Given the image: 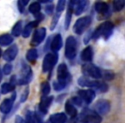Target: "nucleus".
<instances>
[{
  "label": "nucleus",
  "mask_w": 125,
  "mask_h": 123,
  "mask_svg": "<svg viewBox=\"0 0 125 123\" xmlns=\"http://www.w3.org/2000/svg\"><path fill=\"white\" fill-rule=\"evenodd\" d=\"M58 60V55L57 52H49L45 55L42 63V71L44 73L50 72L52 70Z\"/></svg>",
  "instance_id": "obj_5"
},
{
  "label": "nucleus",
  "mask_w": 125,
  "mask_h": 123,
  "mask_svg": "<svg viewBox=\"0 0 125 123\" xmlns=\"http://www.w3.org/2000/svg\"><path fill=\"white\" fill-rule=\"evenodd\" d=\"M49 121L51 123H65L67 121V116L63 113H57L52 114Z\"/></svg>",
  "instance_id": "obj_21"
},
{
  "label": "nucleus",
  "mask_w": 125,
  "mask_h": 123,
  "mask_svg": "<svg viewBox=\"0 0 125 123\" xmlns=\"http://www.w3.org/2000/svg\"><path fill=\"white\" fill-rule=\"evenodd\" d=\"M114 25L111 21H104L101 25H99L95 31L92 33V38L94 39H98L100 37H103L104 39H108L112 34Z\"/></svg>",
  "instance_id": "obj_2"
},
{
  "label": "nucleus",
  "mask_w": 125,
  "mask_h": 123,
  "mask_svg": "<svg viewBox=\"0 0 125 123\" xmlns=\"http://www.w3.org/2000/svg\"><path fill=\"white\" fill-rule=\"evenodd\" d=\"M13 40L14 38H13L12 35L9 34V33L0 35V45H2V46H7V45H10Z\"/></svg>",
  "instance_id": "obj_25"
},
{
  "label": "nucleus",
  "mask_w": 125,
  "mask_h": 123,
  "mask_svg": "<svg viewBox=\"0 0 125 123\" xmlns=\"http://www.w3.org/2000/svg\"><path fill=\"white\" fill-rule=\"evenodd\" d=\"M21 32H22V21H18L14 25V27H13L11 33H12L13 36L18 37V36H20V34H21Z\"/></svg>",
  "instance_id": "obj_27"
},
{
  "label": "nucleus",
  "mask_w": 125,
  "mask_h": 123,
  "mask_svg": "<svg viewBox=\"0 0 125 123\" xmlns=\"http://www.w3.org/2000/svg\"><path fill=\"white\" fill-rule=\"evenodd\" d=\"M78 84L82 87H88V88H94L100 92H106L109 89V86L106 83L99 80H89L87 77H81L78 80Z\"/></svg>",
  "instance_id": "obj_3"
},
{
  "label": "nucleus",
  "mask_w": 125,
  "mask_h": 123,
  "mask_svg": "<svg viewBox=\"0 0 125 123\" xmlns=\"http://www.w3.org/2000/svg\"><path fill=\"white\" fill-rule=\"evenodd\" d=\"M95 92L94 90L91 89H87V90H80L78 91V97L82 99V101L83 103L87 104H89L94 101V99L95 98Z\"/></svg>",
  "instance_id": "obj_13"
},
{
  "label": "nucleus",
  "mask_w": 125,
  "mask_h": 123,
  "mask_svg": "<svg viewBox=\"0 0 125 123\" xmlns=\"http://www.w3.org/2000/svg\"><path fill=\"white\" fill-rule=\"evenodd\" d=\"M62 39L60 33H57L51 40L50 48L52 52H57L62 48Z\"/></svg>",
  "instance_id": "obj_17"
},
{
  "label": "nucleus",
  "mask_w": 125,
  "mask_h": 123,
  "mask_svg": "<svg viewBox=\"0 0 125 123\" xmlns=\"http://www.w3.org/2000/svg\"><path fill=\"white\" fill-rule=\"evenodd\" d=\"M15 123H24V120L20 115H16L15 119Z\"/></svg>",
  "instance_id": "obj_41"
},
{
  "label": "nucleus",
  "mask_w": 125,
  "mask_h": 123,
  "mask_svg": "<svg viewBox=\"0 0 125 123\" xmlns=\"http://www.w3.org/2000/svg\"><path fill=\"white\" fill-rule=\"evenodd\" d=\"M57 80L53 83V87L55 91H62L64 89L71 81V75L69 72L68 67L65 63H61L57 67Z\"/></svg>",
  "instance_id": "obj_1"
},
{
  "label": "nucleus",
  "mask_w": 125,
  "mask_h": 123,
  "mask_svg": "<svg viewBox=\"0 0 125 123\" xmlns=\"http://www.w3.org/2000/svg\"><path fill=\"white\" fill-rule=\"evenodd\" d=\"M34 16V17H35V21H38V22H40L41 21H43L44 20V15H42L41 13H37V14H35V15H33Z\"/></svg>",
  "instance_id": "obj_39"
},
{
  "label": "nucleus",
  "mask_w": 125,
  "mask_h": 123,
  "mask_svg": "<svg viewBox=\"0 0 125 123\" xmlns=\"http://www.w3.org/2000/svg\"><path fill=\"white\" fill-rule=\"evenodd\" d=\"M16 77L12 76L10 80L9 83H4L1 86V93L2 94H7L10 92H13L15 90V87H16Z\"/></svg>",
  "instance_id": "obj_18"
},
{
  "label": "nucleus",
  "mask_w": 125,
  "mask_h": 123,
  "mask_svg": "<svg viewBox=\"0 0 125 123\" xmlns=\"http://www.w3.org/2000/svg\"><path fill=\"white\" fill-rule=\"evenodd\" d=\"M45 9V13H46L47 15H52L53 9H54V5L52 4H48V5H46Z\"/></svg>",
  "instance_id": "obj_37"
},
{
  "label": "nucleus",
  "mask_w": 125,
  "mask_h": 123,
  "mask_svg": "<svg viewBox=\"0 0 125 123\" xmlns=\"http://www.w3.org/2000/svg\"><path fill=\"white\" fill-rule=\"evenodd\" d=\"M111 109V104L108 100L100 99L94 106V110L100 115V114H106Z\"/></svg>",
  "instance_id": "obj_10"
},
{
  "label": "nucleus",
  "mask_w": 125,
  "mask_h": 123,
  "mask_svg": "<svg viewBox=\"0 0 125 123\" xmlns=\"http://www.w3.org/2000/svg\"><path fill=\"white\" fill-rule=\"evenodd\" d=\"M1 56H2V50H1V49H0V57H1Z\"/></svg>",
  "instance_id": "obj_43"
},
{
  "label": "nucleus",
  "mask_w": 125,
  "mask_h": 123,
  "mask_svg": "<svg viewBox=\"0 0 125 123\" xmlns=\"http://www.w3.org/2000/svg\"><path fill=\"white\" fill-rule=\"evenodd\" d=\"M28 4V1H23V0H20L18 1L17 4H18V9H19V11L21 13H23L25 9V6Z\"/></svg>",
  "instance_id": "obj_34"
},
{
  "label": "nucleus",
  "mask_w": 125,
  "mask_h": 123,
  "mask_svg": "<svg viewBox=\"0 0 125 123\" xmlns=\"http://www.w3.org/2000/svg\"><path fill=\"white\" fill-rule=\"evenodd\" d=\"M17 54H18L17 45H13L4 52L3 57H4V60L7 61V62H11V61H13L15 58H16Z\"/></svg>",
  "instance_id": "obj_16"
},
{
  "label": "nucleus",
  "mask_w": 125,
  "mask_h": 123,
  "mask_svg": "<svg viewBox=\"0 0 125 123\" xmlns=\"http://www.w3.org/2000/svg\"><path fill=\"white\" fill-rule=\"evenodd\" d=\"M46 35V29L45 28H39L34 31L33 38L31 40V45L33 46H38L44 41Z\"/></svg>",
  "instance_id": "obj_11"
},
{
  "label": "nucleus",
  "mask_w": 125,
  "mask_h": 123,
  "mask_svg": "<svg viewBox=\"0 0 125 123\" xmlns=\"http://www.w3.org/2000/svg\"><path fill=\"white\" fill-rule=\"evenodd\" d=\"M77 52V42L74 36H69L65 43V57L70 60L75 57Z\"/></svg>",
  "instance_id": "obj_6"
},
{
  "label": "nucleus",
  "mask_w": 125,
  "mask_h": 123,
  "mask_svg": "<svg viewBox=\"0 0 125 123\" xmlns=\"http://www.w3.org/2000/svg\"><path fill=\"white\" fill-rule=\"evenodd\" d=\"M70 101L71 102V104H75V105H78V106H82V103H83V102L82 101V99H81L80 97H78V96L72 97V98L70 99Z\"/></svg>",
  "instance_id": "obj_36"
},
{
  "label": "nucleus",
  "mask_w": 125,
  "mask_h": 123,
  "mask_svg": "<svg viewBox=\"0 0 125 123\" xmlns=\"http://www.w3.org/2000/svg\"><path fill=\"white\" fill-rule=\"evenodd\" d=\"M16 92H14L10 98L4 99V100L2 102V104H0V112L3 113V114H4L10 112V110L12 109L13 104H14V102H15V100H16Z\"/></svg>",
  "instance_id": "obj_12"
},
{
  "label": "nucleus",
  "mask_w": 125,
  "mask_h": 123,
  "mask_svg": "<svg viewBox=\"0 0 125 123\" xmlns=\"http://www.w3.org/2000/svg\"><path fill=\"white\" fill-rule=\"evenodd\" d=\"M65 110L66 113L72 118H75L77 116V110L75 109V107L74 106V104H71L70 100H68L65 104Z\"/></svg>",
  "instance_id": "obj_24"
},
{
  "label": "nucleus",
  "mask_w": 125,
  "mask_h": 123,
  "mask_svg": "<svg viewBox=\"0 0 125 123\" xmlns=\"http://www.w3.org/2000/svg\"><path fill=\"white\" fill-rule=\"evenodd\" d=\"M39 22L36 21H31V22L28 23V24L25 26L24 29L22 30V37L23 38H28L29 37V35L31 34L32 31H33V29L34 28H36L37 26H38Z\"/></svg>",
  "instance_id": "obj_22"
},
{
  "label": "nucleus",
  "mask_w": 125,
  "mask_h": 123,
  "mask_svg": "<svg viewBox=\"0 0 125 123\" xmlns=\"http://www.w3.org/2000/svg\"><path fill=\"white\" fill-rule=\"evenodd\" d=\"M65 4H66V1L65 0H60L57 2V7H56V9H57V13H59L60 14L65 8Z\"/></svg>",
  "instance_id": "obj_32"
},
{
  "label": "nucleus",
  "mask_w": 125,
  "mask_h": 123,
  "mask_svg": "<svg viewBox=\"0 0 125 123\" xmlns=\"http://www.w3.org/2000/svg\"><path fill=\"white\" fill-rule=\"evenodd\" d=\"M12 68L13 67L10 63H6L4 66V68H3V72H4V74L6 75H10V74L11 73V71H12Z\"/></svg>",
  "instance_id": "obj_35"
},
{
  "label": "nucleus",
  "mask_w": 125,
  "mask_h": 123,
  "mask_svg": "<svg viewBox=\"0 0 125 123\" xmlns=\"http://www.w3.org/2000/svg\"><path fill=\"white\" fill-rule=\"evenodd\" d=\"M91 23H92V18L90 16H83L75 21L73 27L74 32L78 35L82 34L87 30V28L90 26Z\"/></svg>",
  "instance_id": "obj_8"
},
{
  "label": "nucleus",
  "mask_w": 125,
  "mask_h": 123,
  "mask_svg": "<svg viewBox=\"0 0 125 123\" xmlns=\"http://www.w3.org/2000/svg\"><path fill=\"white\" fill-rule=\"evenodd\" d=\"M40 88H41V93L42 96H47L51 92V86L50 84L47 81H44L40 85Z\"/></svg>",
  "instance_id": "obj_29"
},
{
  "label": "nucleus",
  "mask_w": 125,
  "mask_h": 123,
  "mask_svg": "<svg viewBox=\"0 0 125 123\" xmlns=\"http://www.w3.org/2000/svg\"><path fill=\"white\" fill-rule=\"evenodd\" d=\"M72 14H73V1H70L69 3L68 9H67L66 17H65V29H69L70 26L72 19Z\"/></svg>",
  "instance_id": "obj_23"
},
{
  "label": "nucleus",
  "mask_w": 125,
  "mask_h": 123,
  "mask_svg": "<svg viewBox=\"0 0 125 123\" xmlns=\"http://www.w3.org/2000/svg\"><path fill=\"white\" fill-rule=\"evenodd\" d=\"M52 100H53V97L52 96H42L41 100H40V103L39 104V109H40V113L42 114H46L47 112H48V108L51 106L52 103Z\"/></svg>",
  "instance_id": "obj_14"
},
{
  "label": "nucleus",
  "mask_w": 125,
  "mask_h": 123,
  "mask_svg": "<svg viewBox=\"0 0 125 123\" xmlns=\"http://www.w3.org/2000/svg\"><path fill=\"white\" fill-rule=\"evenodd\" d=\"M82 74L86 76L91 77L94 79L102 78V71L94 64L90 63H85L82 67Z\"/></svg>",
  "instance_id": "obj_7"
},
{
  "label": "nucleus",
  "mask_w": 125,
  "mask_h": 123,
  "mask_svg": "<svg viewBox=\"0 0 125 123\" xmlns=\"http://www.w3.org/2000/svg\"><path fill=\"white\" fill-rule=\"evenodd\" d=\"M28 93H29V89H28V88H26V90L24 91V92H23V94H21V103H23V102H25V101H26V99L28 98Z\"/></svg>",
  "instance_id": "obj_38"
},
{
  "label": "nucleus",
  "mask_w": 125,
  "mask_h": 123,
  "mask_svg": "<svg viewBox=\"0 0 125 123\" xmlns=\"http://www.w3.org/2000/svg\"><path fill=\"white\" fill-rule=\"evenodd\" d=\"M24 123H32V113L28 112L26 115V121H24Z\"/></svg>",
  "instance_id": "obj_40"
},
{
  "label": "nucleus",
  "mask_w": 125,
  "mask_h": 123,
  "mask_svg": "<svg viewBox=\"0 0 125 123\" xmlns=\"http://www.w3.org/2000/svg\"><path fill=\"white\" fill-rule=\"evenodd\" d=\"M125 5V2L123 0H116V1H114L113 2V9L114 11H121L122 9H123Z\"/></svg>",
  "instance_id": "obj_30"
},
{
  "label": "nucleus",
  "mask_w": 125,
  "mask_h": 123,
  "mask_svg": "<svg viewBox=\"0 0 125 123\" xmlns=\"http://www.w3.org/2000/svg\"><path fill=\"white\" fill-rule=\"evenodd\" d=\"M59 18H60V14H59V13H56V14L53 16L52 24H51V28H50L51 30H54V29H55V28L57 27V22H58Z\"/></svg>",
  "instance_id": "obj_31"
},
{
  "label": "nucleus",
  "mask_w": 125,
  "mask_h": 123,
  "mask_svg": "<svg viewBox=\"0 0 125 123\" xmlns=\"http://www.w3.org/2000/svg\"><path fill=\"white\" fill-rule=\"evenodd\" d=\"M32 78H33V72H32L31 68L26 63H23L22 67H21V76L18 80V84L19 85H27L31 81Z\"/></svg>",
  "instance_id": "obj_9"
},
{
  "label": "nucleus",
  "mask_w": 125,
  "mask_h": 123,
  "mask_svg": "<svg viewBox=\"0 0 125 123\" xmlns=\"http://www.w3.org/2000/svg\"><path fill=\"white\" fill-rule=\"evenodd\" d=\"M88 2L86 0L82 1H73V13L76 16H80L87 9Z\"/></svg>",
  "instance_id": "obj_15"
},
{
  "label": "nucleus",
  "mask_w": 125,
  "mask_h": 123,
  "mask_svg": "<svg viewBox=\"0 0 125 123\" xmlns=\"http://www.w3.org/2000/svg\"><path fill=\"white\" fill-rule=\"evenodd\" d=\"M40 9H41V6H40V4L39 2L32 3L29 5V7H28V11L33 15L37 14V13H40Z\"/></svg>",
  "instance_id": "obj_28"
},
{
  "label": "nucleus",
  "mask_w": 125,
  "mask_h": 123,
  "mask_svg": "<svg viewBox=\"0 0 125 123\" xmlns=\"http://www.w3.org/2000/svg\"><path fill=\"white\" fill-rule=\"evenodd\" d=\"M93 57H94V50H93V48L91 46L86 47L82 51L81 59H82L83 62H86V63L92 62Z\"/></svg>",
  "instance_id": "obj_19"
},
{
  "label": "nucleus",
  "mask_w": 125,
  "mask_h": 123,
  "mask_svg": "<svg viewBox=\"0 0 125 123\" xmlns=\"http://www.w3.org/2000/svg\"><path fill=\"white\" fill-rule=\"evenodd\" d=\"M3 79V75H2V71H1V69H0V82H1V80H2Z\"/></svg>",
  "instance_id": "obj_42"
},
{
  "label": "nucleus",
  "mask_w": 125,
  "mask_h": 123,
  "mask_svg": "<svg viewBox=\"0 0 125 123\" xmlns=\"http://www.w3.org/2000/svg\"><path fill=\"white\" fill-rule=\"evenodd\" d=\"M102 78L106 80H111L114 78V74L111 71H104L102 72Z\"/></svg>",
  "instance_id": "obj_33"
},
{
  "label": "nucleus",
  "mask_w": 125,
  "mask_h": 123,
  "mask_svg": "<svg viewBox=\"0 0 125 123\" xmlns=\"http://www.w3.org/2000/svg\"><path fill=\"white\" fill-rule=\"evenodd\" d=\"M94 8H95V10L100 15L105 16L106 14H109L110 12V7L107 3L96 2L94 4Z\"/></svg>",
  "instance_id": "obj_20"
},
{
  "label": "nucleus",
  "mask_w": 125,
  "mask_h": 123,
  "mask_svg": "<svg viewBox=\"0 0 125 123\" xmlns=\"http://www.w3.org/2000/svg\"><path fill=\"white\" fill-rule=\"evenodd\" d=\"M80 121L82 123H101L102 117L98 113H96L94 109H84L81 113Z\"/></svg>",
  "instance_id": "obj_4"
},
{
  "label": "nucleus",
  "mask_w": 125,
  "mask_h": 123,
  "mask_svg": "<svg viewBox=\"0 0 125 123\" xmlns=\"http://www.w3.org/2000/svg\"><path fill=\"white\" fill-rule=\"evenodd\" d=\"M26 58L29 63H34L38 58V51L35 48H32L27 51Z\"/></svg>",
  "instance_id": "obj_26"
}]
</instances>
